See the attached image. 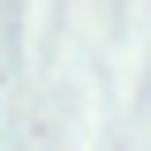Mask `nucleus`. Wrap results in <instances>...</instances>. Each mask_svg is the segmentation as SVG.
Instances as JSON below:
<instances>
[]
</instances>
